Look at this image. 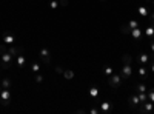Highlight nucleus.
<instances>
[{
	"mask_svg": "<svg viewBox=\"0 0 154 114\" xmlns=\"http://www.w3.org/2000/svg\"><path fill=\"white\" fill-rule=\"evenodd\" d=\"M16 63V57L14 56H11L8 51L3 53V54H0V68H3V69H9L12 65Z\"/></svg>",
	"mask_w": 154,
	"mask_h": 114,
	"instance_id": "f257e3e1",
	"label": "nucleus"
},
{
	"mask_svg": "<svg viewBox=\"0 0 154 114\" xmlns=\"http://www.w3.org/2000/svg\"><path fill=\"white\" fill-rule=\"evenodd\" d=\"M136 109H137L140 114H151V112H154V103L149 102V100H146V102L140 103Z\"/></svg>",
	"mask_w": 154,
	"mask_h": 114,
	"instance_id": "f03ea898",
	"label": "nucleus"
},
{
	"mask_svg": "<svg viewBox=\"0 0 154 114\" xmlns=\"http://www.w3.org/2000/svg\"><path fill=\"white\" fill-rule=\"evenodd\" d=\"M122 82H123V79L120 77V74L112 72L109 77H108V85H109L111 88H120V86H122Z\"/></svg>",
	"mask_w": 154,
	"mask_h": 114,
	"instance_id": "7ed1b4c3",
	"label": "nucleus"
},
{
	"mask_svg": "<svg viewBox=\"0 0 154 114\" xmlns=\"http://www.w3.org/2000/svg\"><path fill=\"white\" fill-rule=\"evenodd\" d=\"M11 100H12V94L9 90H2V93H0V102H2L3 106H9L11 105Z\"/></svg>",
	"mask_w": 154,
	"mask_h": 114,
	"instance_id": "20e7f679",
	"label": "nucleus"
},
{
	"mask_svg": "<svg viewBox=\"0 0 154 114\" xmlns=\"http://www.w3.org/2000/svg\"><path fill=\"white\" fill-rule=\"evenodd\" d=\"M131 74H133V66H131V63H123L122 68H120V77H122L123 80H126V79L131 77Z\"/></svg>",
	"mask_w": 154,
	"mask_h": 114,
	"instance_id": "39448f33",
	"label": "nucleus"
},
{
	"mask_svg": "<svg viewBox=\"0 0 154 114\" xmlns=\"http://www.w3.org/2000/svg\"><path fill=\"white\" fill-rule=\"evenodd\" d=\"M38 54H40V59L43 60V63L49 65V63H51V49L48 46H43V48H40Z\"/></svg>",
	"mask_w": 154,
	"mask_h": 114,
	"instance_id": "423d86ee",
	"label": "nucleus"
},
{
	"mask_svg": "<svg viewBox=\"0 0 154 114\" xmlns=\"http://www.w3.org/2000/svg\"><path fill=\"white\" fill-rule=\"evenodd\" d=\"M139 105H140V100H139L137 93H131L130 96H128V106H130L131 109H136Z\"/></svg>",
	"mask_w": 154,
	"mask_h": 114,
	"instance_id": "0eeeda50",
	"label": "nucleus"
},
{
	"mask_svg": "<svg viewBox=\"0 0 154 114\" xmlns=\"http://www.w3.org/2000/svg\"><path fill=\"white\" fill-rule=\"evenodd\" d=\"M2 39H3V43H6V45H14L16 43V34H12L11 31H6V32H3Z\"/></svg>",
	"mask_w": 154,
	"mask_h": 114,
	"instance_id": "6e6552de",
	"label": "nucleus"
},
{
	"mask_svg": "<svg viewBox=\"0 0 154 114\" xmlns=\"http://www.w3.org/2000/svg\"><path fill=\"white\" fill-rule=\"evenodd\" d=\"M149 62H151L149 54L140 53V54L137 56V63H139V65H142V66H148V65H149Z\"/></svg>",
	"mask_w": 154,
	"mask_h": 114,
	"instance_id": "1a4fd4ad",
	"label": "nucleus"
},
{
	"mask_svg": "<svg viewBox=\"0 0 154 114\" xmlns=\"http://www.w3.org/2000/svg\"><path fill=\"white\" fill-rule=\"evenodd\" d=\"M137 12H139V16L140 17H148L149 16V12H151V5L146 3V5H140L137 8Z\"/></svg>",
	"mask_w": 154,
	"mask_h": 114,
	"instance_id": "9d476101",
	"label": "nucleus"
},
{
	"mask_svg": "<svg viewBox=\"0 0 154 114\" xmlns=\"http://www.w3.org/2000/svg\"><path fill=\"white\" fill-rule=\"evenodd\" d=\"M137 75H139V79H142L145 80L148 75H149V66H142V65H139V69H137Z\"/></svg>",
	"mask_w": 154,
	"mask_h": 114,
	"instance_id": "9b49d317",
	"label": "nucleus"
},
{
	"mask_svg": "<svg viewBox=\"0 0 154 114\" xmlns=\"http://www.w3.org/2000/svg\"><path fill=\"white\" fill-rule=\"evenodd\" d=\"M16 66H19L20 69L26 66V56H25L23 53H20V54L16 57Z\"/></svg>",
	"mask_w": 154,
	"mask_h": 114,
	"instance_id": "f8f14e48",
	"label": "nucleus"
},
{
	"mask_svg": "<svg viewBox=\"0 0 154 114\" xmlns=\"http://www.w3.org/2000/svg\"><path fill=\"white\" fill-rule=\"evenodd\" d=\"M8 53H9L11 56L17 57L20 53H23V48H22V46H16V45H11V46L8 48Z\"/></svg>",
	"mask_w": 154,
	"mask_h": 114,
	"instance_id": "ddd939ff",
	"label": "nucleus"
},
{
	"mask_svg": "<svg viewBox=\"0 0 154 114\" xmlns=\"http://www.w3.org/2000/svg\"><path fill=\"white\" fill-rule=\"evenodd\" d=\"M99 109H100V112H102V114H109V112L112 111V106H111V103H109V102H102Z\"/></svg>",
	"mask_w": 154,
	"mask_h": 114,
	"instance_id": "4468645a",
	"label": "nucleus"
},
{
	"mask_svg": "<svg viewBox=\"0 0 154 114\" xmlns=\"http://www.w3.org/2000/svg\"><path fill=\"white\" fill-rule=\"evenodd\" d=\"M131 37H133V39L134 40H140V39H142V29H140V26L139 28H134V29H131Z\"/></svg>",
	"mask_w": 154,
	"mask_h": 114,
	"instance_id": "2eb2a0df",
	"label": "nucleus"
},
{
	"mask_svg": "<svg viewBox=\"0 0 154 114\" xmlns=\"http://www.w3.org/2000/svg\"><path fill=\"white\" fill-rule=\"evenodd\" d=\"M88 94H89V97H91V99L96 100V99L99 97V88H97V86H89Z\"/></svg>",
	"mask_w": 154,
	"mask_h": 114,
	"instance_id": "dca6fc26",
	"label": "nucleus"
},
{
	"mask_svg": "<svg viewBox=\"0 0 154 114\" xmlns=\"http://www.w3.org/2000/svg\"><path fill=\"white\" fill-rule=\"evenodd\" d=\"M62 75H63V79H66V80H72L75 74H74V71H72V69H63Z\"/></svg>",
	"mask_w": 154,
	"mask_h": 114,
	"instance_id": "f3484780",
	"label": "nucleus"
},
{
	"mask_svg": "<svg viewBox=\"0 0 154 114\" xmlns=\"http://www.w3.org/2000/svg\"><path fill=\"white\" fill-rule=\"evenodd\" d=\"M134 90H136V93H146L148 91V86L145 85V83H136V86H134Z\"/></svg>",
	"mask_w": 154,
	"mask_h": 114,
	"instance_id": "a211bd4d",
	"label": "nucleus"
},
{
	"mask_svg": "<svg viewBox=\"0 0 154 114\" xmlns=\"http://www.w3.org/2000/svg\"><path fill=\"white\" fill-rule=\"evenodd\" d=\"M0 85H2V88H5V90H9L11 88V79L9 77H3L2 80H0Z\"/></svg>",
	"mask_w": 154,
	"mask_h": 114,
	"instance_id": "6ab92c4d",
	"label": "nucleus"
},
{
	"mask_svg": "<svg viewBox=\"0 0 154 114\" xmlns=\"http://www.w3.org/2000/svg\"><path fill=\"white\" fill-rule=\"evenodd\" d=\"M112 72H114V68H112V66H105V69H103V75H105L106 79L109 77Z\"/></svg>",
	"mask_w": 154,
	"mask_h": 114,
	"instance_id": "aec40b11",
	"label": "nucleus"
},
{
	"mask_svg": "<svg viewBox=\"0 0 154 114\" xmlns=\"http://www.w3.org/2000/svg\"><path fill=\"white\" fill-rule=\"evenodd\" d=\"M126 25H128V28H130V29L139 28V22H137V20H130V22H128Z\"/></svg>",
	"mask_w": 154,
	"mask_h": 114,
	"instance_id": "412c9836",
	"label": "nucleus"
},
{
	"mask_svg": "<svg viewBox=\"0 0 154 114\" xmlns=\"http://www.w3.org/2000/svg\"><path fill=\"white\" fill-rule=\"evenodd\" d=\"M137 96H139L140 103H143V102H146V100H148V94L146 93H137Z\"/></svg>",
	"mask_w": 154,
	"mask_h": 114,
	"instance_id": "4be33fe9",
	"label": "nucleus"
},
{
	"mask_svg": "<svg viewBox=\"0 0 154 114\" xmlns=\"http://www.w3.org/2000/svg\"><path fill=\"white\" fill-rule=\"evenodd\" d=\"M146 93H148V100H149V102H152V103H154V88H151V90H148Z\"/></svg>",
	"mask_w": 154,
	"mask_h": 114,
	"instance_id": "5701e85b",
	"label": "nucleus"
},
{
	"mask_svg": "<svg viewBox=\"0 0 154 114\" xmlns=\"http://www.w3.org/2000/svg\"><path fill=\"white\" fill-rule=\"evenodd\" d=\"M31 69H32V72H40V65H38L37 62H34L31 65Z\"/></svg>",
	"mask_w": 154,
	"mask_h": 114,
	"instance_id": "b1692460",
	"label": "nucleus"
},
{
	"mask_svg": "<svg viewBox=\"0 0 154 114\" xmlns=\"http://www.w3.org/2000/svg\"><path fill=\"white\" fill-rule=\"evenodd\" d=\"M120 32H122V34H130L131 29L128 28V25H122V26H120Z\"/></svg>",
	"mask_w": 154,
	"mask_h": 114,
	"instance_id": "393cba45",
	"label": "nucleus"
},
{
	"mask_svg": "<svg viewBox=\"0 0 154 114\" xmlns=\"http://www.w3.org/2000/svg\"><path fill=\"white\" fill-rule=\"evenodd\" d=\"M34 80H35V83H42V82H43L42 74H40V72H35V75H34Z\"/></svg>",
	"mask_w": 154,
	"mask_h": 114,
	"instance_id": "a878e982",
	"label": "nucleus"
},
{
	"mask_svg": "<svg viewBox=\"0 0 154 114\" xmlns=\"http://www.w3.org/2000/svg\"><path fill=\"white\" fill-rule=\"evenodd\" d=\"M131 60H133V59H131L130 54H123V56H122V62H123V63H131Z\"/></svg>",
	"mask_w": 154,
	"mask_h": 114,
	"instance_id": "bb28decb",
	"label": "nucleus"
},
{
	"mask_svg": "<svg viewBox=\"0 0 154 114\" xmlns=\"http://www.w3.org/2000/svg\"><path fill=\"white\" fill-rule=\"evenodd\" d=\"M60 6V3L57 2V0H51V2H49V8L51 9H56V8H59Z\"/></svg>",
	"mask_w": 154,
	"mask_h": 114,
	"instance_id": "cd10ccee",
	"label": "nucleus"
},
{
	"mask_svg": "<svg viewBox=\"0 0 154 114\" xmlns=\"http://www.w3.org/2000/svg\"><path fill=\"white\" fill-rule=\"evenodd\" d=\"M6 51H8L6 43H2V45H0V54H3V53H6Z\"/></svg>",
	"mask_w": 154,
	"mask_h": 114,
	"instance_id": "c85d7f7f",
	"label": "nucleus"
},
{
	"mask_svg": "<svg viewBox=\"0 0 154 114\" xmlns=\"http://www.w3.org/2000/svg\"><path fill=\"white\" fill-rule=\"evenodd\" d=\"M148 66H149V72L154 74V59H151V62H149V65H148Z\"/></svg>",
	"mask_w": 154,
	"mask_h": 114,
	"instance_id": "c756f323",
	"label": "nucleus"
},
{
	"mask_svg": "<svg viewBox=\"0 0 154 114\" xmlns=\"http://www.w3.org/2000/svg\"><path fill=\"white\" fill-rule=\"evenodd\" d=\"M149 48H151V59H154V40L149 42Z\"/></svg>",
	"mask_w": 154,
	"mask_h": 114,
	"instance_id": "7c9ffc66",
	"label": "nucleus"
},
{
	"mask_svg": "<svg viewBox=\"0 0 154 114\" xmlns=\"http://www.w3.org/2000/svg\"><path fill=\"white\" fill-rule=\"evenodd\" d=\"M60 6H68V0H59Z\"/></svg>",
	"mask_w": 154,
	"mask_h": 114,
	"instance_id": "2f4dec72",
	"label": "nucleus"
},
{
	"mask_svg": "<svg viewBox=\"0 0 154 114\" xmlns=\"http://www.w3.org/2000/svg\"><path fill=\"white\" fill-rule=\"evenodd\" d=\"M89 112H91V114H99V112H100V109H97V108H93V109L89 111Z\"/></svg>",
	"mask_w": 154,
	"mask_h": 114,
	"instance_id": "473e14b6",
	"label": "nucleus"
},
{
	"mask_svg": "<svg viewBox=\"0 0 154 114\" xmlns=\"http://www.w3.org/2000/svg\"><path fill=\"white\" fill-rule=\"evenodd\" d=\"M56 72L62 74V72H63V68H62V66H56Z\"/></svg>",
	"mask_w": 154,
	"mask_h": 114,
	"instance_id": "72a5a7b5",
	"label": "nucleus"
},
{
	"mask_svg": "<svg viewBox=\"0 0 154 114\" xmlns=\"http://www.w3.org/2000/svg\"><path fill=\"white\" fill-rule=\"evenodd\" d=\"M2 90H3V88H2V85H0V93H2Z\"/></svg>",
	"mask_w": 154,
	"mask_h": 114,
	"instance_id": "f704fd0d",
	"label": "nucleus"
},
{
	"mask_svg": "<svg viewBox=\"0 0 154 114\" xmlns=\"http://www.w3.org/2000/svg\"><path fill=\"white\" fill-rule=\"evenodd\" d=\"M0 79H2V71H0Z\"/></svg>",
	"mask_w": 154,
	"mask_h": 114,
	"instance_id": "c9c22d12",
	"label": "nucleus"
},
{
	"mask_svg": "<svg viewBox=\"0 0 154 114\" xmlns=\"http://www.w3.org/2000/svg\"><path fill=\"white\" fill-rule=\"evenodd\" d=\"M102 2H106V0H102Z\"/></svg>",
	"mask_w": 154,
	"mask_h": 114,
	"instance_id": "e433bc0d",
	"label": "nucleus"
}]
</instances>
